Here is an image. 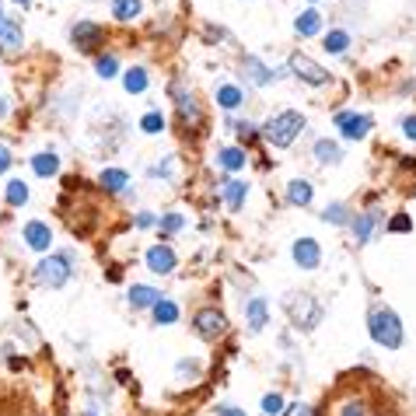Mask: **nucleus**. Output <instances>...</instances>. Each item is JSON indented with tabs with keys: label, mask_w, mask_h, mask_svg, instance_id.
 I'll use <instances>...</instances> for the list:
<instances>
[{
	"label": "nucleus",
	"mask_w": 416,
	"mask_h": 416,
	"mask_svg": "<svg viewBox=\"0 0 416 416\" xmlns=\"http://www.w3.org/2000/svg\"><path fill=\"white\" fill-rule=\"evenodd\" d=\"M322 416H388V402L371 374H350L325 399Z\"/></svg>",
	"instance_id": "1"
},
{
	"label": "nucleus",
	"mask_w": 416,
	"mask_h": 416,
	"mask_svg": "<svg viewBox=\"0 0 416 416\" xmlns=\"http://www.w3.org/2000/svg\"><path fill=\"white\" fill-rule=\"evenodd\" d=\"M367 332L385 350H399L402 346V322H399V315L392 308H374L367 315Z\"/></svg>",
	"instance_id": "2"
},
{
	"label": "nucleus",
	"mask_w": 416,
	"mask_h": 416,
	"mask_svg": "<svg viewBox=\"0 0 416 416\" xmlns=\"http://www.w3.org/2000/svg\"><path fill=\"white\" fill-rule=\"evenodd\" d=\"M305 130V116L301 112H277L270 123H266V140L273 144V147H291V140L298 137Z\"/></svg>",
	"instance_id": "3"
},
{
	"label": "nucleus",
	"mask_w": 416,
	"mask_h": 416,
	"mask_svg": "<svg viewBox=\"0 0 416 416\" xmlns=\"http://www.w3.org/2000/svg\"><path fill=\"white\" fill-rule=\"evenodd\" d=\"M284 308H287V315L298 329H315V322L322 318V308L311 294H294V298H287Z\"/></svg>",
	"instance_id": "4"
},
{
	"label": "nucleus",
	"mask_w": 416,
	"mask_h": 416,
	"mask_svg": "<svg viewBox=\"0 0 416 416\" xmlns=\"http://www.w3.org/2000/svg\"><path fill=\"white\" fill-rule=\"evenodd\" d=\"M36 277H39V284H46V287H63V284L70 280V259H67V256H46V259L36 266Z\"/></svg>",
	"instance_id": "5"
},
{
	"label": "nucleus",
	"mask_w": 416,
	"mask_h": 416,
	"mask_svg": "<svg viewBox=\"0 0 416 416\" xmlns=\"http://www.w3.org/2000/svg\"><path fill=\"white\" fill-rule=\"evenodd\" d=\"M224 325H228V318H224L221 308H203V311H196V318H192V329H196L199 339H217V336L224 332Z\"/></svg>",
	"instance_id": "6"
},
{
	"label": "nucleus",
	"mask_w": 416,
	"mask_h": 416,
	"mask_svg": "<svg viewBox=\"0 0 416 416\" xmlns=\"http://www.w3.org/2000/svg\"><path fill=\"white\" fill-rule=\"evenodd\" d=\"M291 70L301 77V81H308V84H329V70H322L311 56H305V53H291Z\"/></svg>",
	"instance_id": "7"
},
{
	"label": "nucleus",
	"mask_w": 416,
	"mask_h": 416,
	"mask_svg": "<svg viewBox=\"0 0 416 416\" xmlns=\"http://www.w3.org/2000/svg\"><path fill=\"white\" fill-rule=\"evenodd\" d=\"M70 39H74L77 49H95V46L105 39V32H102V25H95V22H77L74 32H70Z\"/></svg>",
	"instance_id": "8"
},
{
	"label": "nucleus",
	"mask_w": 416,
	"mask_h": 416,
	"mask_svg": "<svg viewBox=\"0 0 416 416\" xmlns=\"http://www.w3.org/2000/svg\"><path fill=\"white\" fill-rule=\"evenodd\" d=\"M336 126H339V133H343V137L360 140V137H367L371 119H367V116H346V112H339V116H336Z\"/></svg>",
	"instance_id": "9"
},
{
	"label": "nucleus",
	"mask_w": 416,
	"mask_h": 416,
	"mask_svg": "<svg viewBox=\"0 0 416 416\" xmlns=\"http://www.w3.org/2000/svg\"><path fill=\"white\" fill-rule=\"evenodd\" d=\"M318 259H322V252H318L315 238H298V242H294V263H298L301 270H315Z\"/></svg>",
	"instance_id": "10"
},
{
	"label": "nucleus",
	"mask_w": 416,
	"mask_h": 416,
	"mask_svg": "<svg viewBox=\"0 0 416 416\" xmlns=\"http://www.w3.org/2000/svg\"><path fill=\"white\" fill-rule=\"evenodd\" d=\"M147 266L154 273H171L175 270V252L168 245H154V249H147Z\"/></svg>",
	"instance_id": "11"
},
{
	"label": "nucleus",
	"mask_w": 416,
	"mask_h": 416,
	"mask_svg": "<svg viewBox=\"0 0 416 416\" xmlns=\"http://www.w3.org/2000/svg\"><path fill=\"white\" fill-rule=\"evenodd\" d=\"M0 46L4 49H18L22 46V25H18V18H0Z\"/></svg>",
	"instance_id": "12"
},
{
	"label": "nucleus",
	"mask_w": 416,
	"mask_h": 416,
	"mask_svg": "<svg viewBox=\"0 0 416 416\" xmlns=\"http://www.w3.org/2000/svg\"><path fill=\"white\" fill-rule=\"evenodd\" d=\"M171 91H175V105H178V116H182L185 123H189V119H199V109H196V98H192V95H189V91H185V88L178 84V81L171 84Z\"/></svg>",
	"instance_id": "13"
},
{
	"label": "nucleus",
	"mask_w": 416,
	"mask_h": 416,
	"mask_svg": "<svg viewBox=\"0 0 416 416\" xmlns=\"http://www.w3.org/2000/svg\"><path fill=\"white\" fill-rule=\"evenodd\" d=\"M245 315H249V329L252 332H259L266 322H270V308H266V298H252L249 305H245Z\"/></svg>",
	"instance_id": "14"
},
{
	"label": "nucleus",
	"mask_w": 416,
	"mask_h": 416,
	"mask_svg": "<svg viewBox=\"0 0 416 416\" xmlns=\"http://www.w3.org/2000/svg\"><path fill=\"white\" fill-rule=\"evenodd\" d=\"M25 242L32 245V249H49V242H53V235H49V228L43 224V221H32V224H25Z\"/></svg>",
	"instance_id": "15"
},
{
	"label": "nucleus",
	"mask_w": 416,
	"mask_h": 416,
	"mask_svg": "<svg viewBox=\"0 0 416 416\" xmlns=\"http://www.w3.org/2000/svg\"><path fill=\"white\" fill-rule=\"evenodd\" d=\"M318 29H322V15L318 11H305V15H298V22H294V32L298 36H305V39H311V36H318Z\"/></svg>",
	"instance_id": "16"
},
{
	"label": "nucleus",
	"mask_w": 416,
	"mask_h": 416,
	"mask_svg": "<svg viewBox=\"0 0 416 416\" xmlns=\"http://www.w3.org/2000/svg\"><path fill=\"white\" fill-rule=\"evenodd\" d=\"M98 182H102V189H105V192H123V189H126V182H130V175H126L123 168H105V171L98 175Z\"/></svg>",
	"instance_id": "17"
},
{
	"label": "nucleus",
	"mask_w": 416,
	"mask_h": 416,
	"mask_svg": "<svg viewBox=\"0 0 416 416\" xmlns=\"http://www.w3.org/2000/svg\"><path fill=\"white\" fill-rule=\"evenodd\" d=\"M378 210H367V214H360L357 221H353V235H357V242L364 245V242H371V231H374V224H378Z\"/></svg>",
	"instance_id": "18"
},
{
	"label": "nucleus",
	"mask_w": 416,
	"mask_h": 416,
	"mask_svg": "<svg viewBox=\"0 0 416 416\" xmlns=\"http://www.w3.org/2000/svg\"><path fill=\"white\" fill-rule=\"evenodd\" d=\"M245 161H249V157H245V151H242V147H224V151L217 154V164H221V168H228V171L245 168Z\"/></svg>",
	"instance_id": "19"
},
{
	"label": "nucleus",
	"mask_w": 416,
	"mask_h": 416,
	"mask_svg": "<svg viewBox=\"0 0 416 416\" xmlns=\"http://www.w3.org/2000/svg\"><path fill=\"white\" fill-rule=\"evenodd\" d=\"M56 168H60V157H56V154H49V151H43V154H36V157H32V171H36V175H43V178L56 175Z\"/></svg>",
	"instance_id": "20"
},
{
	"label": "nucleus",
	"mask_w": 416,
	"mask_h": 416,
	"mask_svg": "<svg viewBox=\"0 0 416 416\" xmlns=\"http://www.w3.org/2000/svg\"><path fill=\"white\" fill-rule=\"evenodd\" d=\"M157 301H161V294H157L154 287H140V284H137V287L130 291V305H133V308H154Z\"/></svg>",
	"instance_id": "21"
},
{
	"label": "nucleus",
	"mask_w": 416,
	"mask_h": 416,
	"mask_svg": "<svg viewBox=\"0 0 416 416\" xmlns=\"http://www.w3.org/2000/svg\"><path fill=\"white\" fill-rule=\"evenodd\" d=\"M245 189H249V182H238V178H228V182H224V199H228L231 210H242Z\"/></svg>",
	"instance_id": "22"
},
{
	"label": "nucleus",
	"mask_w": 416,
	"mask_h": 416,
	"mask_svg": "<svg viewBox=\"0 0 416 416\" xmlns=\"http://www.w3.org/2000/svg\"><path fill=\"white\" fill-rule=\"evenodd\" d=\"M287 199H291L294 206H308V203H311V185H308L305 178H294V182L287 185Z\"/></svg>",
	"instance_id": "23"
},
{
	"label": "nucleus",
	"mask_w": 416,
	"mask_h": 416,
	"mask_svg": "<svg viewBox=\"0 0 416 416\" xmlns=\"http://www.w3.org/2000/svg\"><path fill=\"white\" fill-rule=\"evenodd\" d=\"M140 11H144L140 0H112V15H116L119 22H133Z\"/></svg>",
	"instance_id": "24"
},
{
	"label": "nucleus",
	"mask_w": 416,
	"mask_h": 416,
	"mask_svg": "<svg viewBox=\"0 0 416 416\" xmlns=\"http://www.w3.org/2000/svg\"><path fill=\"white\" fill-rule=\"evenodd\" d=\"M245 74H249V77H252L256 84H273V81L280 77V74H273V70H266V67H263V63H259L256 56H249V63H245Z\"/></svg>",
	"instance_id": "25"
},
{
	"label": "nucleus",
	"mask_w": 416,
	"mask_h": 416,
	"mask_svg": "<svg viewBox=\"0 0 416 416\" xmlns=\"http://www.w3.org/2000/svg\"><path fill=\"white\" fill-rule=\"evenodd\" d=\"M123 84H126V91H130V95H140V91H147V70H144V67H133V70H126Z\"/></svg>",
	"instance_id": "26"
},
{
	"label": "nucleus",
	"mask_w": 416,
	"mask_h": 416,
	"mask_svg": "<svg viewBox=\"0 0 416 416\" xmlns=\"http://www.w3.org/2000/svg\"><path fill=\"white\" fill-rule=\"evenodd\" d=\"M315 157H318L322 164H336V161L343 157V151H339V144H332V140H318V144H315Z\"/></svg>",
	"instance_id": "27"
},
{
	"label": "nucleus",
	"mask_w": 416,
	"mask_h": 416,
	"mask_svg": "<svg viewBox=\"0 0 416 416\" xmlns=\"http://www.w3.org/2000/svg\"><path fill=\"white\" fill-rule=\"evenodd\" d=\"M322 46H325V53L339 56V53H346V46H350V36L336 29V32H329V36H325V43H322Z\"/></svg>",
	"instance_id": "28"
},
{
	"label": "nucleus",
	"mask_w": 416,
	"mask_h": 416,
	"mask_svg": "<svg viewBox=\"0 0 416 416\" xmlns=\"http://www.w3.org/2000/svg\"><path fill=\"white\" fill-rule=\"evenodd\" d=\"M175 318H178V308H175L171 301H157V305H154V322H157V325H171Z\"/></svg>",
	"instance_id": "29"
},
{
	"label": "nucleus",
	"mask_w": 416,
	"mask_h": 416,
	"mask_svg": "<svg viewBox=\"0 0 416 416\" xmlns=\"http://www.w3.org/2000/svg\"><path fill=\"white\" fill-rule=\"evenodd\" d=\"M25 199H29V185H25L22 178H11V182H8V203H11V206H22Z\"/></svg>",
	"instance_id": "30"
},
{
	"label": "nucleus",
	"mask_w": 416,
	"mask_h": 416,
	"mask_svg": "<svg viewBox=\"0 0 416 416\" xmlns=\"http://www.w3.org/2000/svg\"><path fill=\"white\" fill-rule=\"evenodd\" d=\"M217 102H221L224 109H238V105H242V91H238L235 84H224V88L217 91Z\"/></svg>",
	"instance_id": "31"
},
{
	"label": "nucleus",
	"mask_w": 416,
	"mask_h": 416,
	"mask_svg": "<svg viewBox=\"0 0 416 416\" xmlns=\"http://www.w3.org/2000/svg\"><path fill=\"white\" fill-rule=\"evenodd\" d=\"M322 217H325L329 224H346V206H343V203H332Z\"/></svg>",
	"instance_id": "32"
},
{
	"label": "nucleus",
	"mask_w": 416,
	"mask_h": 416,
	"mask_svg": "<svg viewBox=\"0 0 416 416\" xmlns=\"http://www.w3.org/2000/svg\"><path fill=\"white\" fill-rule=\"evenodd\" d=\"M119 74V60L116 56H102L98 60V77H116Z\"/></svg>",
	"instance_id": "33"
},
{
	"label": "nucleus",
	"mask_w": 416,
	"mask_h": 416,
	"mask_svg": "<svg viewBox=\"0 0 416 416\" xmlns=\"http://www.w3.org/2000/svg\"><path fill=\"white\" fill-rule=\"evenodd\" d=\"M140 126H144V133H161V130H164V119H161V112H147Z\"/></svg>",
	"instance_id": "34"
},
{
	"label": "nucleus",
	"mask_w": 416,
	"mask_h": 416,
	"mask_svg": "<svg viewBox=\"0 0 416 416\" xmlns=\"http://www.w3.org/2000/svg\"><path fill=\"white\" fill-rule=\"evenodd\" d=\"M182 214H168V217H161V231L164 235H175V231H182Z\"/></svg>",
	"instance_id": "35"
},
{
	"label": "nucleus",
	"mask_w": 416,
	"mask_h": 416,
	"mask_svg": "<svg viewBox=\"0 0 416 416\" xmlns=\"http://www.w3.org/2000/svg\"><path fill=\"white\" fill-rule=\"evenodd\" d=\"M263 413H266V416L284 413V399H280V395H266V399H263Z\"/></svg>",
	"instance_id": "36"
},
{
	"label": "nucleus",
	"mask_w": 416,
	"mask_h": 416,
	"mask_svg": "<svg viewBox=\"0 0 416 416\" xmlns=\"http://www.w3.org/2000/svg\"><path fill=\"white\" fill-rule=\"evenodd\" d=\"M388 228H392V231H409V217H406V214H399V217H392V221H388Z\"/></svg>",
	"instance_id": "37"
},
{
	"label": "nucleus",
	"mask_w": 416,
	"mask_h": 416,
	"mask_svg": "<svg viewBox=\"0 0 416 416\" xmlns=\"http://www.w3.org/2000/svg\"><path fill=\"white\" fill-rule=\"evenodd\" d=\"M402 133H406L409 140H416V116H409V119L402 123Z\"/></svg>",
	"instance_id": "38"
},
{
	"label": "nucleus",
	"mask_w": 416,
	"mask_h": 416,
	"mask_svg": "<svg viewBox=\"0 0 416 416\" xmlns=\"http://www.w3.org/2000/svg\"><path fill=\"white\" fill-rule=\"evenodd\" d=\"M11 168V154H8V147L0 144V171H8Z\"/></svg>",
	"instance_id": "39"
},
{
	"label": "nucleus",
	"mask_w": 416,
	"mask_h": 416,
	"mask_svg": "<svg viewBox=\"0 0 416 416\" xmlns=\"http://www.w3.org/2000/svg\"><path fill=\"white\" fill-rule=\"evenodd\" d=\"M217 413H221V416H245V413L235 409V406H217Z\"/></svg>",
	"instance_id": "40"
},
{
	"label": "nucleus",
	"mask_w": 416,
	"mask_h": 416,
	"mask_svg": "<svg viewBox=\"0 0 416 416\" xmlns=\"http://www.w3.org/2000/svg\"><path fill=\"white\" fill-rule=\"evenodd\" d=\"M137 224H140V228H151V224H154V217H151V214H140V217H137Z\"/></svg>",
	"instance_id": "41"
},
{
	"label": "nucleus",
	"mask_w": 416,
	"mask_h": 416,
	"mask_svg": "<svg viewBox=\"0 0 416 416\" xmlns=\"http://www.w3.org/2000/svg\"><path fill=\"white\" fill-rule=\"evenodd\" d=\"M18 4H29V0H18Z\"/></svg>",
	"instance_id": "42"
}]
</instances>
